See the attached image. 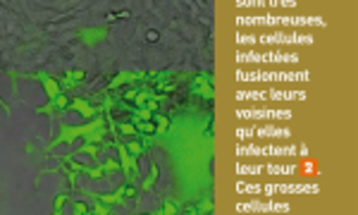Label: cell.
Listing matches in <instances>:
<instances>
[{
  "mask_svg": "<svg viewBox=\"0 0 358 215\" xmlns=\"http://www.w3.org/2000/svg\"><path fill=\"white\" fill-rule=\"evenodd\" d=\"M253 137H261V139L285 137V139H289V137H292V132H289V130H277V127H258V130H253Z\"/></svg>",
  "mask_w": 358,
  "mask_h": 215,
  "instance_id": "11",
  "label": "cell"
},
{
  "mask_svg": "<svg viewBox=\"0 0 358 215\" xmlns=\"http://www.w3.org/2000/svg\"><path fill=\"white\" fill-rule=\"evenodd\" d=\"M263 184H236V191L239 194H261Z\"/></svg>",
  "mask_w": 358,
  "mask_h": 215,
  "instance_id": "14",
  "label": "cell"
},
{
  "mask_svg": "<svg viewBox=\"0 0 358 215\" xmlns=\"http://www.w3.org/2000/svg\"><path fill=\"white\" fill-rule=\"evenodd\" d=\"M310 72H244L239 69L236 72V81H308Z\"/></svg>",
  "mask_w": 358,
  "mask_h": 215,
  "instance_id": "3",
  "label": "cell"
},
{
  "mask_svg": "<svg viewBox=\"0 0 358 215\" xmlns=\"http://www.w3.org/2000/svg\"><path fill=\"white\" fill-rule=\"evenodd\" d=\"M236 155L239 158H246V155H308V148L306 146H239L236 148Z\"/></svg>",
  "mask_w": 358,
  "mask_h": 215,
  "instance_id": "5",
  "label": "cell"
},
{
  "mask_svg": "<svg viewBox=\"0 0 358 215\" xmlns=\"http://www.w3.org/2000/svg\"><path fill=\"white\" fill-rule=\"evenodd\" d=\"M253 137V127H248V130H236V139H241V141H246V139Z\"/></svg>",
  "mask_w": 358,
  "mask_h": 215,
  "instance_id": "15",
  "label": "cell"
},
{
  "mask_svg": "<svg viewBox=\"0 0 358 215\" xmlns=\"http://www.w3.org/2000/svg\"><path fill=\"white\" fill-rule=\"evenodd\" d=\"M239 46H310L313 36L308 34H263V36H251V34H239L236 36Z\"/></svg>",
  "mask_w": 358,
  "mask_h": 215,
  "instance_id": "2",
  "label": "cell"
},
{
  "mask_svg": "<svg viewBox=\"0 0 358 215\" xmlns=\"http://www.w3.org/2000/svg\"><path fill=\"white\" fill-rule=\"evenodd\" d=\"M268 175H294L299 170L296 165H263Z\"/></svg>",
  "mask_w": 358,
  "mask_h": 215,
  "instance_id": "12",
  "label": "cell"
},
{
  "mask_svg": "<svg viewBox=\"0 0 358 215\" xmlns=\"http://www.w3.org/2000/svg\"><path fill=\"white\" fill-rule=\"evenodd\" d=\"M236 62L239 65H248V62H299L296 53H236Z\"/></svg>",
  "mask_w": 358,
  "mask_h": 215,
  "instance_id": "6",
  "label": "cell"
},
{
  "mask_svg": "<svg viewBox=\"0 0 358 215\" xmlns=\"http://www.w3.org/2000/svg\"><path fill=\"white\" fill-rule=\"evenodd\" d=\"M317 184H263L261 194L275 196V194H317Z\"/></svg>",
  "mask_w": 358,
  "mask_h": 215,
  "instance_id": "7",
  "label": "cell"
},
{
  "mask_svg": "<svg viewBox=\"0 0 358 215\" xmlns=\"http://www.w3.org/2000/svg\"><path fill=\"white\" fill-rule=\"evenodd\" d=\"M234 8L241 10H261V8H299L296 0H236Z\"/></svg>",
  "mask_w": 358,
  "mask_h": 215,
  "instance_id": "10",
  "label": "cell"
},
{
  "mask_svg": "<svg viewBox=\"0 0 358 215\" xmlns=\"http://www.w3.org/2000/svg\"><path fill=\"white\" fill-rule=\"evenodd\" d=\"M289 203H256V201H248V203H239L236 206V213H289Z\"/></svg>",
  "mask_w": 358,
  "mask_h": 215,
  "instance_id": "8",
  "label": "cell"
},
{
  "mask_svg": "<svg viewBox=\"0 0 358 215\" xmlns=\"http://www.w3.org/2000/svg\"><path fill=\"white\" fill-rule=\"evenodd\" d=\"M236 101H303L306 91H236Z\"/></svg>",
  "mask_w": 358,
  "mask_h": 215,
  "instance_id": "4",
  "label": "cell"
},
{
  "mask_svg": "<svg viewBox=\"0 0 358 215\" xmlns=\"http://www.w3.org/2000/svg\"><path fill=\"white\" fill-rule=\"evenodd\" d=\"M236 27H325L322 17H236Z\"/></svg>",
  "mask_w": 358,
  "mask_h": 215,
  "instance_id": "1",
  "label": "cell"
},
{
  "mask_svg": "<svg viewBox=\"0 0 358 215\" xmlns=\"http://www.w3.org/2000/svg\"><path fill=\"white\" fill-rule=\"evenodd\" d=\"M239 120H289L292 110H236Z\"/></svg>",
  "mask_w": 358,
  "mask_h": 215,
  "instance_id": "9",
  "label": "cell"
},
{
  "mask_svg": "<svg viewBox=\"0 0 358 215\" xmlns=\"http://www.w3.org/2000/svg\"><path fill=\"white\" fill-rule=\"evenodd\" d=\"M265 172L263 165H239L236 167V175H261Z\"/></svg>",
  "mask_w": 358,
  "mask_h": 215,
  "instance_id": "13",
  "label": "cell"
}]
</instances>
